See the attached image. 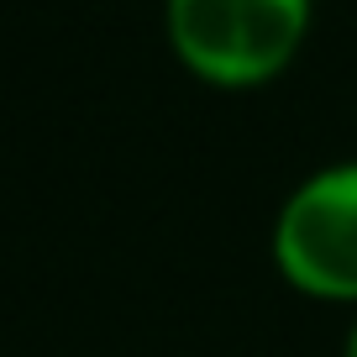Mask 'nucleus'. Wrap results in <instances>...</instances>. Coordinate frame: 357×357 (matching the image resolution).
<instances>
[{"mask_svg": "<svg viewBox=\"0 0 357 357\" xmlns=\"http://www.w3.org/2000/svg\"><path fill=\"white\" fill-rule=\"evenodd\" d=\"M315 0H163L174 63L211 89H263L300 63Z\"/></svg>", "mask_w": 357, "mask_h": 357, "instance_id": "1", "label": "nucleus"}, {"mask_svg": "<svg viewBox=\"0 0 357 357\" xmlns=\"http://www.w3.org/2000/svg\"><path fill=\"white\" fill-rule=\"evenodd\" d=\"M268 257L294 294L357 310V158L294 178L268 226Z\"/></svg>", "mask_w": 357, "mask_h": 357, "instance_id": "2", "label": "nucleus"}, {"mask_svg": "<svg viewBox=\"0 0 357 357\" xmlns=\"http://www.w3.org/2000/svg\"><path fill=\"white\" fill-rule=\"evenodd\" d=\"M342 357H357V310H352V321H347V336H342Z\"/></svg>", "mask_w": 357, "mask_h": 357, "instance_id": "3", "label": "nucleus"}]
</instances>
